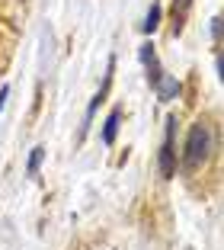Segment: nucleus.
Here are the masks:
<instances>
[{"mask_svg":"<svg viewBox=\"0 0 224 250\" xmlns=\"http://www.w3.org/2000/svg\"><path fill=\"white\" fill-rule=\"evenodd\" d=\"M211 151H215V135H211V125L199 119V122L189 128L186 145H183V154H180L183 173H195V170H202L205 161L211 157Z\"/></svg>","mask_w":224,"mask_h":250,"instance_id":"obj_1","label":"nucleus"},{"mask_svg":"<svg viewBox=\"0 0 224 250\" xmlns=\"http://www.w3.org/2000/svg\"><path fill=\"white\" fill-rule=\"evenodd\" d=\"M173 135H176V116H166V132H163V145H160V157H157V167H160V177H163V180H173L176 177Z\"/></svg>","mask_w":224,"mask_h":250,"instance_id":"obj_2","label":"nucleus"},{"mask_svg":"<svg viewBox=\"0 0 224 250\" xmlns=\"http://www.w3.org/2000/svg\"><path fill=\"white\" fill-rule=\"evenodd\" d=\"M119 122H122V109H119V106H116V109H112V112H109V119H106V122H102V132H100V138H102V145H116V135H119Z\"/></svg>","mask_w":224,"mask_h":250,"instance_id":"obj_3","label":"nucleus"},{"mask_svg":"<svg viewBox=\"0 0 224 250\" xmlns=\"http://www.w3.org/2000/svg\"><path fill=\"white\" fill-rule=\"evenodd\" d=\"M154 90H157V96L163 100V103H170V100H176V96H180V81H176V77H170V74H163V77L154 83Z\"/></svg>","mask_w":224,"mask_h":250,"instance_id":"obj_4","label":"nucleus"},{"mask_svg":"<svg viewBox=\"0 0 224 250\" xmlns=\"http://www.w3.org/2000/svg\"><path fill=\"white\" fill-rule=\"evenodd\" d=\"M160 16H163V7H160V3H151V10H147L144 22H141V29H144L147 36H151V32H154V29L160 26Z\"/></svg>","mask_w":224,"mask_h":250,"instance_id":"obj_5","label":"nucleus"},{"mask_svg":"<svg viewBox=\"0 0 224 250\" xmlns=\"http://www.w3.org/2000/svg\"><path fill=\"white\" fill-rule=\"evenodd\" d=\"M42 161H45V147H32L29 164H26V173H29V177H36L39 167H42Z\"/></svg>","mask_w":224,"mask_h":250,"instance_id":"obj_6","label":"nucleus"},{"mask_svg":"<svg viewBox=\"0 0 224 250\" xmlns=\"http://www.w3.org/2000/svg\"><path fill=\"white\" fill-rule=\"evenodd\" d=\"M138 58H141V64L147 67L154 58H157V55H154V45H151V42H144V45H141V52H138Z\"/></svg>","mask_w":224,"mask_h":250,"instance_id":"obj_7","label":"nucleus"},{"mask_svg":"<svg viewBox=\"0 0 224 250\" xmlns=\"http://www.w3.org/2000/svg\"><path fill=\"white\" fill-rule=\"evenodd\" d=\"M211 36H215V42H221V20H211Z\"/></svg>","mask_w":224,"mask_h":250,"instance_id":"obj_8","label":"nucleus"},{"mask_svg":"<svg viewBox=\"0 0 224 250\" xmlns=\"http://www.w3.org/2000/svg\"><path fill=\"white\" fill-rule=\"evenodd\" d=\"M7 96H10V87L3 83V87H0V112H3V106H7Z\"/></svg>","mask_w":224,"mask_h":250,"instance_id":"obj_9","label":"nucleus"}]
</instances>
